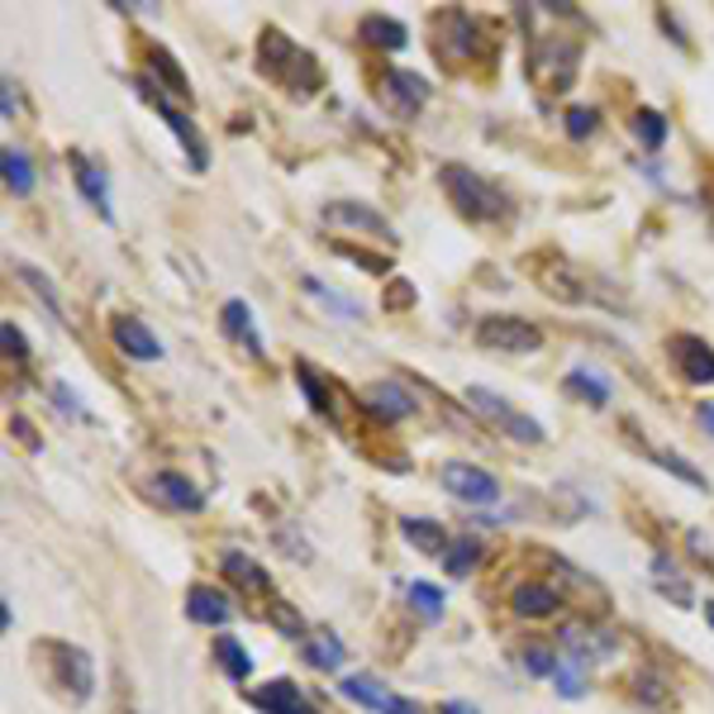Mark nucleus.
<instances>
[{
    "label": "nucleus",
    "mask_w": 714,
    "mask_h": 714,
    "mask_svg": "<svg viewBox=\"0 0 714 714\" xmlns=\"http://www.w3.org/2000/svg\"><path fill=\"white\" fill-rule=\"evenodd\" d=\"M72 176H77V186H81V196H87L95 210H101L105 224H115V205H110V182H105V172L95 168L91 158H81L72 153Z\"/></svg>",
    "instance_id": "nucleus-18"
},
{
    "label": "nucleus",
    "mask_w": 714,
    "mask_h": 714,
    "mask_svg": "<svg viewBox=\"0 0 714 714\" xmlns=\"http://www.w3.org/2000/svg\"><path fill=\"white\" fill-rule=\"evenodd\" d=\"M143 491H148V500L162 505V510H182V515H200L205 510L200 486H191L182 472H153L143 482Z\"/></svg>",
    "instance_id": "nucleus-11"
},
{
    "label": "nucleus",
    "mask_w": 714,
    "mask_h": 714,
    "mask_svg": "<svg viewBox=\"0 0 714 714\" xmlns=\"http://www.w3.org/2000/svg\"><path fill=\"white\" fill-rule=\"evenodd\" d=\"M410 606H415L424 620H438V614H444V590H434L429 581H410Z\"/></svg>",
    "instance_id": "nucleus-35"
},
{
    "label": "nucleus",
    "mask_w": 714,
    "mask_h": 714,
    "mask_svg": "<svg viewBox=\"0 0 714 714\" xmlns=\"http://www.w3.org/2000/svg\"><path fill=\"white\" fill-rule=\"evenodd\" d=\"M525 667L533 671V677H548V681H553L557 667H562V657H557L553 648H543V643H533V648H525Z\"/></svg>",
    "instance_id": "nucleus-37"
},
{
    "label": "nucleus",
    "mask_w": 714,
    "mask_h": 714,
    "mask_svg": "<svg viewBox=\"0 0 714 714\" xmlns=\"http://www.w3.org/2000/svg\"><path fill=\"white\" fill-rule=\"evenodd\" d=\"M476 48H482V24L467 15V10H444V15H434V58L472 62Z\"/></svg>",
    "instance_id": "nucleus-6"
},
{
    "label": "nucleus",
    "mask_w": 714,
    "mask_h": 714,
    "mask_svg": "<svg viewBox=\"0 0 714 714\" xmlns=\"http://www.w3.org/2000/svg\"><path fill=\"white\" fill-rule=\"evenodd\" d=\"M0 338H5V357H10V362H30V343H24V334L10 320L0 324Z\"/></svg>",
    "instance_id": "nucleus-41"
},
{
    "label": "nucleus",
    "mask_w": 714,
    "mask_h": 714,
    "mask_svg": "<svg viewBox=\"0 0 714 714\" xmlns=\"http://www.w3.org/2000/svg\"><path fill=\"white\" fill-rule=\"evenodd\" d=\"M444 714H476V710L467 705V700H448V705H444Z\"/></svg>",
    "instance_id": "nucleus-46"
},
{
    "label": "nucleus",
    "mask_w": 714,
    "mask_h": 714,
    "mask_svg": "<svg viewBox=\"0 0 714 714\" xmlns=\"http://www.w3.org/2000/svg\"><path fill=\"white\" fill-rule=\"evenodd\" d=\"M306 657H310V667H320V671H338L343 667V643L334 634H314L306 643Z\"/></svg>",
    "instance_id": "nucleus-33"
},
{
    "label": "nucleus",
    "mask_w": 714,
    "mask_h": 714,
    "mask_svg": "<svg viewBox=\"0 0 714 714\" xmlns=\"http://www.w3.org/2000/svg\"><path fill=\"white\" fill-rule=\"evenodd\" d=\"M576 401H586L590 410H606L610 405V387H606V377L600 372H590V367H576V372H567V381H562Z\"/></svg>",
    "instance_id": "nucleus-26"
},
{
    "label": "nucleus",
    "mask_w": 714,
    "mask_h": 714,
    "mask_svg": "<svg viewBox=\"0 0 714 714\" xmlns=\"http://www.w3.org/2000/svg\"><path fill=\"white\" fill-rule=\"evenodd\" d=\"M257 67L281 81V87H291V95H314L320 91V62H314V53H306L296 44V38H286L281 30H263V44H257Z\"/></svg>",
    "instance_id": "nucleus-1"
},
{
    "label": "nucleus",
    "mask_w": 714,
    "mask_h": 714,
    "mask_svg": "<svg viewBox=\"0 0 714 714\" xmlns=\"http://www.w3.org/2000/svg\"><path fill=\"white\" fill-rule=\"evenodd\" d=\"M300 286H306V296H314L320 306H329V314H338V320H362V306L357 300H348V296H338L334 286H324L320 277H300Z\"/></svg>",
    "instance_id": "nucleus-29"
},
{
    "label": "nucleus",
    "mask_w": 714,
    "mask_h": 714,
    "mask_svg": "<svg viewBox=\"0 0 714 714\" xmlns=\"http://www.w3.org/2000/svg\"><path fill=\"white\" fill-rule=\"evenodd\" d=\"M343 695L353 700V705H362V710H377V714H419V705L415 700H405V695H395V691H387L377 677H343V686H338Z\"/></svg>",
    "instance_id": "nucleus-12"
},
{
    "label": "nucleus",
    "mask_w": 714,
    "mask_h": 714,
    "mask_svg": "<svg viewBox=\"0 0 714 714\" xmlns=\"http://www.w3.org/2000/svg\"><path fill=\"white\" fill-rule=\"evenodd\" d=\"M296 381H300V391H306V401H310V410L314 415H334V395H329V381L314 372L310 362H296Z\"/></svg>",
    "instance_id": "nucleus-30"
},
{
    "label": "nucleus",
    "mask_w": 714,
    "mask_h": 714,
    "mask_svg": "<svg viewBox=\"0 0 714 714\" xmlns=\"http://www.w3.org/2000/svg\"><path fill=\"white\" fill-rule=\"evenodd\" d=\"M48 401H53V405H58V410H62V415H77V419H81V401H77V395H72V391H67V387H62V381H58V387H53V391H48Z\"/></svg>",
    "instance_id": "nucleus-42"
},
{
    "label": "nucleus",
    "mask_w": 714,
    "mask_h": 714,
    "mask_svg": "<svg viewBox=\"0 0 714 714\" xmlns=\"http://www.w3.org/2000/svg\"><path fill=\"white\" fill-rule=\"evenodd\" d=\"M0 168H5V191L10 196H34V162L30 153H20V148H5V158H0Z\"/></svg>",
    "instance_id": "nucleus-28"
},
{
    "label": "nucleus",
    "mask_w": 714,
    "mask_h": 714,
    "mask_svg": "<svg viewBox=\"0 0 714 714\" xmlns=\"http://www.w3.org/2000/svg\"><path fill=\"white\" fill-rule=\"evenodd\" d=\"M243 695H249V705L263 710V714H320L296 681H267V686H257V691H243Z\"/></svg>",
    "instance_id": "nucleus-15"
},
{
    "label": "nucleus",
    "mask_w": 714,
    "mask_h": 714,
    "mask_svg": "<svg viewBox=\"0 0 714 714\" xmlns=\"http://www.w3.org/2000/svg\"><path fill=\"white\" fill-rule=\"evenodd\" d=\"M695 419L705 424V434H714V401H705V405H700V410H695Z\"/></svg>",
    "instance_id": "nucleus-44"
},
{
    "label": "nucleus",
    "mask_w": 714,
    "mask_h": 714,
    "mask_svg": "<svg viewBox=\"0 0 714 714\" xmlns=\"http://www.w3.org/2000/svg\"><path fill=\"white\" fill-rule=\"evenodd\" d=\"M324 224H353V229H367V233H377V239H395L391 224H387V215L372 210V205H362V200H329L324 205Z\"/></svg>",
    "instance_id": "nucleus-17"
},
{
    "label": "nucleus",
    "mask_w": 714,
    "mask_h": 714,
    "mask_svg": "<svg viewBox=\"0 0 714 714\" xmlns=\"http://www.w3.org/2000/svg\"><path fill=\"white\" fill-rule=\"evenodd\" d=\"M472 338H476V348H486V353H539L543 348L539 324L515 320V314H486V320H476Z\"/></svg>",
    "instance_id": "nucleus-4"
},
{
    "label": "nucleus",
    "mask_w": 714,
    "mask_h": 714,
    "mask_svg": "<svg viewBox=\"0 0 714 714\" xmlns=\"http://www.w3.org/2000/svg\"><path fill=\"white\" fill-rule=\"evenodd\" d=\"M10 434H15V438H20V444H24V448H30V452H38V448H44V438H38V434L30 429V419H20V415H15V419H10Z\"/></svg>",
    "instance_id": "nucleus-43"
},
{
    "label": "nucleus",
    "mask_w": 714,
    "mask_h": 714,
    "mask_svg": "<svg viewBox=\"0 0 714 714\" xmlns=\"http://www.w3.org/2000/svg\"><path fill=\"white\" fill-rule=\"evenodd\" d=\"M134 87H139L143 101H148V105H153L158 115H162V125H168V129L176 134V139H182L186 158H191V172H205V168H210V153H205V143H200L196 125H191V119H186V110H176L172 101H162V95H158L153 87H148V77H139V81H134Z\"/></svg>",
    "instance_id": "nucleus-9"
},
{
    "label": "nucleus",
    "mask_w": 714,
    "mask_h": 714,
    "mask_svg": "<svg viewBox=\"0 0 714 714\" xmlns=\"http://www.w3.org/2000/svg\"><path fill=\"white\" fill-rule=\"evenodd\" d=\"M653 572H657V590H671V600H677V606H691V590H686V581H677V567H671L667 557H657Z\"/></svg>",
    "instance_id": "nucleus-38"
},
{
    "label": "nucleus",
    "mask_w": 714,
    "mask_h": 714,
    "mask_svg": "<svg viewBox=\"0 0 714 714\" xmlns=\"http://www.w3.org/2000/svg\"><path fill=\"white\" fill-rule=\"evenodd\" d=\"M705 620H710V629H714V600H705Z\"/></svg>",
    "instance_id": "nucleus-47"
},
{
    "label": "nucleus",
    "mask_w": 714,
    "mask_h": 714,
    "mask_svg": "<svg viewBox=\"0 0 714 714\" xmlns=\"http://www.w3.org/2000/svg\"><path fill=\"white\" fill-rule=\"evenodd\" d=\"M215 657H219V667L229 671V681H249L253 663H249V653H243L239 638H219V643H215Z\"/></svg>",
    "instance_id": "nucleus-34"
},
{
    "label": "nucleus",
    "mask_w": 714,
    "mask_h": 714,
    "mask_svg": "<svg viewBox=\"0 0 714 714\" xmlns=\"http://www.w3.org/2000/svg\"><path fill=\"white\" fill-rule=\"evenodd\" d=\"M367 401H372L377 415H381V419H391V424H395V419H405V415H415V395L401 391L395 381H377V387L367 391Z\"/></svg>",
    "instance_id": "nucleus-24"
},
{
    "label": "nucleus",
    "mask_w": 714,
    "mask_h": 714,
    "mask_svg": "<svg viewBox=\"0 0 714 714\" xmlns=\"http://www.w3.org/2000/svg\"><path fill=\"white\" fill-rule=\"evenodd\" d=\"M438 182H444L452 210H458L462 219L491 224V219L510 215V196H500V191L491 186L486 176H476L472 168H462V162H448V168H438Z\"/></svg>",
    "instance_id": "nucleus-2"
},
{
    "label": "nucleus",
    "mask_w": 714,
    "mask_h": 714,
    "mask_svg": "<svg viewBox=\"0 0 714 714\" xmlns=\"http://www.w3.org/2000/svg\"><path fill=\"white\" fill-rule=\"evenodd\" d=\"M576 67H581V44H572V38L548 34L529 44V77L543 91H567L576 81Z\"/></svg>",
    "instance_id": "nucleus-3"
},
{
    "label": "nucleus",
    "mask_w": 714,
    "mask_h": 714,
    "mask_svg": "<svg viewBox=\"0 0 714 714\" xmlns=\"http://www.w3.org/2000/svg\"><path fill=\"white\" fill-rule=\"evenodd\" d=\"M553 686H557L562 700H581V695H586V681H581V671H576V667H557Z\"/></svg>",
    "instance_id": "nucleus-40"
},
{
    "label": "nucleus",
    "mask_w": 714,
    "mask_h": 714,
    "mask_svg": "<svg viewBox=\"0 0 714 714\" xmlns=\"http://www.w3.org/2000/svg\"><path fill=\"white\" fill-rule=\"evenodd\" d=\"M510 606L515 614H525V620H553L557 614V590L553 586H539V581H525V586H515V596H510Z\"/></svg>",
    "instance_id": "nucleus-20"
},
{
    "label": "nucleus",
    "mask_w": 714,
    "mask_h": 714,
    "mask_svg": "<svg viewBox=\"0 0 714 714\" xmlns=\"http://www.w3.org/2000/svg\"><path fill=\"white\" fill-rule=\"evenodd\" d=\"M186 614H191L196 624H229V620H233V606H229L224 590H215V586H191V590H186Z\"/></svg>",
    "instance_id": "nucleus-19"
},
{
    "label": "nucleus",
    "mask_w": 714,
    "mask_h": 714,
    "mask_svg": "<svg viewBox=\"0 0 714 714\" xmlns=\"http://www.w3.org/2000/svg\"><path fill=\"white\" fill-rule=\"evenodd\" d=\"M53 677H58V686L67 691V700L72 705H87V700L95 695V663L87 648H77V643H53Z\"/></svg>",
    "instance_id": "nucleus-7"
},
{
    "label": "nucleus",
    "mask_w": 714,
    "mask_h": 714,
    "mask_svg": "<svg viewBox=\"0 0 714 714\" xmlns=\"http://www.w3.org/2000/svg\"><path fill=\"white\" fill-rule=\"evenodd\" d=\"M357 38H362V44H372V48H381V53H395V48L410 44V30L401 20H391V15H362Z\"/></svg>",
    "instance_id": "nucleus-21"
},
{
    "label": "nucleus",
    "mask_w": 714,
    "mask_h": 714,
    "mask_svg": "<svg viewBox=\"0 0 714 714\" xmlns=\"http://www.w3.org/2000/svg\"><path fill=\"white\" fill-rule=\"evenodd\" d=\"M15 277H20L24 286H30V291H34L38 300H44V310L53 314V320H58V324H72V320H67V310H62V296H58V286H53V281L44 277V272H38V267H30V263H15Z\"/></svg>",
    "instance_id": "nucleus-27"
},
{
    "label": "nucleus",
    "mask_w": 714,
    "mask_h": 714,
    "mask_svg": "<svg viewBox=\"0 0 714 714\" xmlns=\"http://www.w3.org/2000/svg\"><path fill=\"white\" fill-rule=\"evenodd\" d=\"M629 129H634V139H638L643 148H648V153H657V148L667 143V119L657 115V110H634Z\"/></svg>",
    "instance_id": "nucleus-31"
},
{
    "label": "nucleus",
    "mask_w": 714,
    "mask_h": 714,
    "mask_svg": "<svg viewBox=\"0 0 714 714\" xmlns=\"http://www.w3.org/2000/svg\"><path fill=\"white\" fill-rule=\"evenodd\" d=\"M467 405L476 410V415H486V419H496V429L505 438H515V444H543V424L525 415V410H515V405H505L496 391H486V387H467Z\"/></svg>",
    "instance_id": "nucleus-5"
},
{
    "label": "nucleus",
    "mask_w": 714,
    "mask_h": 714,
    "mask_svg": "<svg viewBox=\"0 0 714 714\" xmlns=\"http://www.w3.org/2000/svg\"><path fill=\"white\" fill-rule=\"evenodd\" d=\"M219 567H224V576H229V581L239 586V590H249V596H267V590H272L267 572L257 567L249 553H224V562H219Z\"/></svg>",
    "instance_id": "nucleus-22"
},
{
    "label": "nucleus",
    "mask_w": 714,
    "mask_h": 714,
    "mask_svg": "<svg viewBox=\"0 0 714 714\" xmlns=\"http://www.w3.org/2000/svg\"><path fill=\"white\" fill-rule=\"evenodd\" d=\"M219 329H224V338H233L239 348H249L253 357H263V334H257V320H253V306L249 300H224V310H219Z\"/></svg>",
    "instance_id": "nucleus-16"
},
{
    "label": "nucleus",
    "mask_w": 714,
    "mask_h": 714,
    "mask_svg": "<svg viewBox=\"0 0 714 714\" xmlns=\"http://www.w3.org/2000/svg\"><path fill=\"white\" fill-rule=\"evenodd\" d=\"M596 125H600V115L596 110H586V105H576V110H567V139H576V143H586L590 134H596Z\"/></svg>",
    "instance_id": "nucleus-39"
},
{
    "label": "nucleus",
    "mask_w": 714,
    "mask_h": 714,
    "mask_svg": "<svg viewBox=\"0 0 714 714\" xmlns=\"http://www.w3.org/2000/svg\"><path fill=\"white\" fill-rule=\"evenodd\" d=\"M401 533L419 548V553H429V557H444V553H448V543H452L438 519H415V515H405V519H401Z\"/></svg>",
    "instance_id": "nucleus-23"
},
{
    "label": "nucleus",
    "mask_w": 714,
    "mask_h": 714,
    "mask_svg": "<svg viewBox=\"0 0 714 714\" xmlns=\"http://www.w3.org/2000/svg\"><path fill=\"white\" fill-rule=\"evenodd\" d=\"M110 338H115V348L125 357H134V362H158V357H162L158 334L139 320V314H119V320L110 324Z\"/></svg>",
    "instance_id": "nucleus-14"
},
{
    "label": "nucleus",
    "mask_w": 714,
    "mask_h": 714,
    "mask_svg": "<svg viewBox=\"0 0 714 714\" xmlns=\"http://www.w3.org/2000/svg\"><path fill=\"white\" fill-rule=\"evenodd\" d=\"M5 119H15V81H5Z\"/></svg>",
    "instance_id": "nucleus-45"
},
{
    "label": "nucleus",
    "mask_w": 714,
    "mask_h": 714,
    "mask_svg": "<svg viewBox=\"0 0 714 714\" xmlns=\"http://www.w3.org/2000/svg\"><path fill=\"white\" fill-rule=\"evenodd\" d=\"M438 486H444L452 500H462V505H496L500 500V482L486 472V467H476V462H444Z\"/></svg>",
    "instance_id": "nucleus-8"
},
{
    "label": "nucleus",
    "mask_w": 714,
    "mask_h": 714,
    "mask_svg": "<svg viewBox=\"0 0 714 714\" xmlns=\"http://www.w3.org/2000/svg\"><path fill=\"white\" fill-rule=\"evenodd\" d=\"M657 467H663V472H671V476H681L686 486H695V491H705L710 482H705V472H695L691 462L686 458H677V452H657Z\"/></svg>",
    "instance_id": "nucleus-36"
},
{
    "label": "nucleus",
    "mask_w": 714,
    "mask_h": 714,
    "mask_svg": "<svg viewBox=\"0 0 714 714\" xmlns=\"http://www.w3.org/2000/svg\"><path fill=\"white\" fill-rule=\"evenodd\" d=\"M381 101H387L391 115L415 119L424 110V101H429V81H424L419 72H387L381 77Z\"/></svg>",
    "instance_id": "nucleus-13"
},
{
    "label": "nucleus",
    "mask_w": 714,
    "mask_h": 714,
    "mask_svg": "<svg viewBox=\"0 0 714 714\" xmlns=\"http://www.w3.org/2000/svg\"><path fill=\"white\" fill-rule=\"evenodd\" d=\"M148 72H158V77H162V87L176 91L182 101H196V91H191V81H186V72H182V62H176L168 48H158V44L148 48Z\"/></svg>",
    "instance_id": "nucleus-25"
},
{
    "label": "nucleus",
    "mask_w": 714,
    "mask_h": 714,
    "mask_svg": "<svg viewBox=\"0 0 714 714\" xmlns=\"http://www.w3.org/2000/svg\"><path fill=\"white\" fill-rule=\"evenodd\" d=\"M476 562H482V539H452L448 543V553H444L448 576H467Z\"/></svg>",
    "instance_id": "nucleus-32"
},
{
    "label": "nucleus",
    "mask_w": 714,
    "mask_h": 714,
    "mask_svg": "<svg viewBox=\"0 0 714 714\" xmlns=\"http://www.w3.org/2000/svg\"><path fill=\"white\" fill-rule=\"evenodd\" d=\"M667 353H671L677 372L691 381V387H710V381H714V348H710L705 338H695V334H671Z\"/></svg>",
    "instance_id": "nucleus-10"
}]
</instances>
